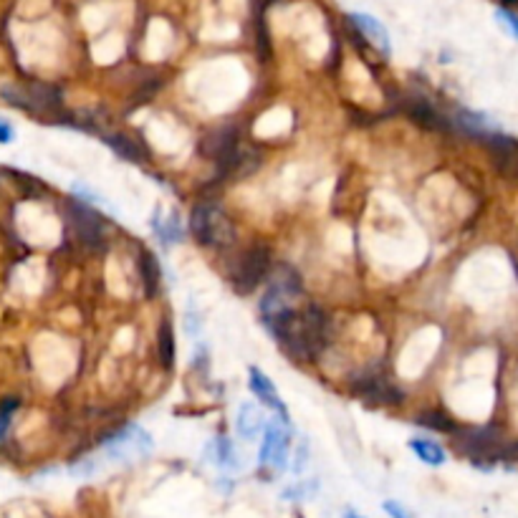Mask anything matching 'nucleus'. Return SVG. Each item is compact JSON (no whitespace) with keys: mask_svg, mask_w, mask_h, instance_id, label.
<instances>
[{"mask_svg":"<svg viewBox=\"0 0 518 518\" xmlns=\"http://www.w3.org/2000/svg\"><path fill=\"white\" fill-rule=\"evenodd\" d=\"M190 230L195 240L206 248H227L236 243V227L230 217L213 203H203L193 210Z\"/></svg>","mask_w":518,"mask_h":518,"instance_id":"nucleus-1","label":"nucleus"},{"mask_svg":"<svg viewBox=\"0 0 518 518\" xmlns=\"http://www.w3.org/2000/svg\"><path fill=\"white\" fill-rule=\"evenodd\" d=\"M104 450L111 460H134V458H144L152 453V438L142 425H127L124 430L109 438L104 443Z\"/></svg>","mask_w":518,"mask_h":518,"instance_id":"nucleus-2","label":"nucleus"},{"mask_svg":"<svg viewBox=\"0 0 518 518\" xmlns=\"http://www.w3.org/2000/svg\"><path fill=\"white\" fill-rule=\"evenodd\" d=\"M291 453V425L286 422H269L263 430V443H260L259 460L263 465H270L276 470H283L289 463Z\"/></svg>","mask_w":518,"mask_h":518,"instance_id":"nucleus-3","label":"nucleus"},{"mask_svg":"<svg viewBox=\"0 0 518 518\" xmlns=\"http://www.w3.org/2000/svg\"><path fill=\"white\" fill-rule=\"evenodd\" d=\"M3 99L13 107L28 109V111H51L61 107V97L54 87L46 84H31V87H5Z\"/></svg>","mask_w":518,"mask_h":518,"instance_id":"nucleus-4","label":"nucleus"},{"mask_svg":"<svg viewBox=\"0 0 518 518\" xmlns=\"http://www.w3.org/2000/svg\"><path fill=\"white\" fill-rule=\"evenodd\" d=\"M248 387L263 407L273 410L276 415H279V420L286 422V425H291V415H289L286 402L281 400L279 389H276V385L270 382V377L266 375V372H263V369H259V367L248 369Z\"/></svg>","mask_w":518,"mask_h":518,"instance_id":"nucleus-5","label":"nucleus"},{"mask_svg":"<svg viewBox=\"0 0 518 518\" xmlns=\"http://www.w3.org/2000/svg\"><path fill=\"white\" fill-rule=\"evenodd\" d=\"M266 273H269V253H266V248L256 246L238 263L236 289L243 293H250L266 279Z\"/></svg>","mask_w":518,"mask_h":518,"instance_id":"nucleus-6","label":"nucleus"},{"mask_svg":"<svg viewBox=\"0 0 518 518\" xmlns=\"http://www.w3.org/2000/svg\"><path fill=\"white\" fill-rule=\"evenodd\" d=\"M349 18H352V23L356 26V31L362 33L369 44L375 46L377 51H382L385 56H389V51H392L389 33H387V28H385V26L375 18V16H369V13H349Z\"/></svg>","mask_w":518,"mask_h":518,"instance_id":"nucleus-7","label":"nucleus"},{"mask_svg":"<svg viewBox=\"0 0 518 518\" xmlns=\"http://www.w3.org/2000/svg\"><path fill=\"white\" fill-rule=\"evenodd\" d=\"M71 220H74L76 226V233L81 240H87V243H94L99 246L101 243V238H104V230H101V217H97L94 210H89L87 206H71Z\"/></svg>","mask_w":518,"mask_h":518,"instance_id":"nucleus-8","label":"nucleus"},{"mask_svg":"<svg viewBox=\"0 0 518 518\" xmlns=\"http://www.w3.org/2000/svg\"><path fill=\"white\" fill-rule=\"evenodd\" d=\"M266 415L260 410L259 405H253V402H246V405H240V410H238V420H236V428H238V435L243 438V440H256L260 432L266 430Z\"/></svg>","mask_w":518,"mask_h":518,"instance_id":"nucleus-9","label":"nucleus"},{"mask_svg":"<svg viewBox=\"0 0 518 518\" xmlns=\"http://www.w3.org/2000/svg\"><path fill=\"white\" fill-rule=\"evenodd\" d=\"M152 230H154V236H157V240L163 243L164 248L183 238V226H180V217H177L174 210H170V217H163V207H157L154 217H152Z\"/></svg>","mask_w":518,"mask_h":518,"instance_id":"nucleus-10","label":"nucleus"},{"mask_svg":"<svg viewBox=\"0 0 518 518\" xmlns=\"http://www.w3.org/2000/svg\"><path fill=\"white\" fill-rule=\"evenodd\" d=\"M359 392H362L367 400L382 402V405H385V402H400V389H395L387 379L382 377L367 379V382L359 387Z\"/></svg>","mask_w":518,"mask_h":518,"instance_id":"nucleus-11","label":"nucleus"},{"mask_svg":"<svg viewBox=\"0 0 518 518\" xmlns=\"http://www.w3.org/2000/svg\"><path fill=\"white\" fill-rule=\"evenodd\" d=\"M410 450L420 458L422 463L432 465V468L443 465L445 458H448L443 450V445H438L435 440H428V438H412Z\"/></svg>","mask_w":518,"mask_h":518,"instance_id":"nucleus-12","label":"nucleus"},{"mask_svg":"<svg viewBox=\"0 0 518 518\" xmlns=\"http://www.w3.org/2000/svg\"><path fill=\"white\" fill-rule=\"evenodd\" d=\"M207 453L213 458V463L220 465V468H233L236 465V448L230 443V438H216Z\"/></svg>","mask_w":518,"mask_h":518,"instance_id":"nucleus-13","label":"nucleus"},{"mask_svg":"<svg viewBox=\"0 0 518 518\" xmlns=\"http://www.w3.org/2000/svg\"><path fill=\"white\" fill-rule=\"evenodd\" d=\"M418 422H420V425H425V428H432V430H438V432H455V430H458V425L453 422V418H450V415H448V412H443V410L422 412L420 418H418Z\"/></svg>","mask_w":518,"mask_h":518,"instance_id":"nucleus-14","label":"nucleus"},{"mask_svg":"<svg viewBox=\"0 0 518 518\" xmlns=\"http://www.w3.org/2000/svg\"><path fill=\"white\" fill-rule=\"evenodd\" d=\"M109 147L114 152H119L122 157H127V160H132V163H140L142 152L140 147L134 144V142H130V137H124V134H114V137H107Z\"/></svg>","mask_w":518,"mask_h":518,"instance_id":"nucleus-15","label":"nucleus"},{"mask_svg":"<svg viewBox=\"0 0 518 518\" xmlns=\"http://www.w3.org/2000/svg\"><path fill=\"white\" fill-rule=\"evenodd\" d=\"M142 276H144V291H147V296H152L154 293V289H157V283H160V269H157V263L152 260L150 253H142Z\"/></svg>","mask_w":518,"mask_h":518,"instance_id":"nucleus-16","label":"nucleus"},{"mask_svg":"<svg viewBox=\"0 0 518 518\" xmlns=\"http://www.w3.org/2000/svg\"><path fill=\"white\" fill-rule=\"evenodd\" d=\"M18 405H21V402L16 400V397H5V400L0 402V440L5 438V432L11 428L13 412L18 410Z\"/></svg>","mask_w":518,"mask_h":518,"instance_id":"nucleus-17","label":"nucleus"},{"mask_svg":"<svg viewBox=\"0 0 518 518\" xmlns=\"http://www.w3.org/2000/svg\"><path fill=\"white\" fill-rule=\"evenodd\" d=\"M496 21L506 28L513 38H518V16L516 13H511V11H506V8H498L496 11Z\"/></svg>","mask_w":518,"mask_h":518,"instance_id":"nucleus-18","label":"nucleus"},{"mask_svg":"<svg viewBox=\"0 0 518 518\" xmlns=\"http://www.w3.org/2000/svg\"><path fill=\"white\" fill-rule=\"evenodd\" d=\"M385 511L389 513V518H415L410 511L402 506V503H397V501H385Z\"/></svg>","mask_w":518,"mask_h":518,"instance_id":"nucleus-19","label":"nucleus"},{"mask_svg":"<svg viewBox=\"0 0 518 518\" xmlns=\"http://www.w3.org/2000/svg\"><path fill=\"white\" fill-rule=\"evenodd\" d=\"M160 344H164V356H163L164 365H173V334H170V329H167V326H164Z\"/></svg>","mask_w":518,"mask_h":518,"instance_id":"nucleus-20","label":"nucleus"},{"mask_svg":"<svg viewBox=\"0 0 518 518\" xmlns=\"http://www.w3.org/2000/svg\"><path fill=\"white\" fill-rule=\"evenodd\" d=\"M8 142H13V127L0 119V144H8Z\"/></svg>","mask_w":518,"mask_h":518,"instance_id":"nucleus-21","label":"nucleus"},{"mask_svg":"<svg viewBox=\"0 0 518 518\" xmlns=\"http://www.w3.org/2000/svg\"><path fill=\"white\" fill-rule=\"evenodd\" d=\"M346 518H359V516H346Z\"/></svg>","mask_w":518,"mask_h":518,"instance_id":"nucleus-22","label":"nucleus"}]
</instances>
